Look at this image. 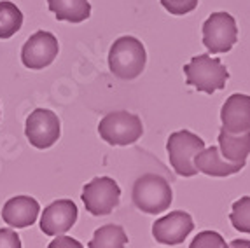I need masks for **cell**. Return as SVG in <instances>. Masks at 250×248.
Returning <instances> with one entry per match:
<instances>
[{"label":"cell","mask_w":250,"mask_h":248,"mask_svg":"<svg viewBox=\"0 0 250 248\" xmlns=\"http://www.w3.org/2000/svg\"><path fill=\"white\" fill-rule=\"evenodd\" d=\"M0 248H23L18 232L13 229H0Z\"/></svg>","instance_id":"7402d4cb"},{"label":"cell","mask_w":250,"mask_h":248,"mask_svg":"<svg viewBox=\"0 0 250 248\" xmlns=\"http://www.w3.org/2000/svg\"><path fill=\"white\" fill-rule=\"evenodd\" d=\"M47 7L58 21L83 23L91 16L89 0H47Z\"/></svg>","instance_id":"2e32d148"},{"label":"cell","mask_w":250,"mask_h":248,"mask_svg":"<svg viewBox=\"0 0 250 248\" xmlns=\"http://www.w3.org/2000/svg\"><path fill=\"white\" fill-rule=\"evenodd\" d=\"M222 129L233 135L250 131V96L234 93L226 100L221 110Z\"/></svg>","instance_id":"7c38bea8"},{"label":"cell","mask_w":250,"mask_h":248,"mask_svg":"<svg viewBox=\"0 0 250 248\" xmlns=\"http://www.w3.org/2000/svg\"><path fill=\"white\" fill-rule=\"evenodd\" d=\"M98 135L108 145L126 147L142 138L144 124L137 114H131L128 110H114L108 112L100 121Z\"/></svg>","instance_id":"5b68a950"},{"label":"cell","mask_w":250,"mask_h":248,"mask_svg":"<svg viewBox=\"0 0 250 248\" xmlns=\"http://www.w3.org/2000/svg\"><path fill=\"white\" fill-rule=\"evenodd\" d=\"M128 236L125 229L116 224H107L95 231L88 248H126Z\"/></svg>","instance_id":"e0dca14e"},{"label":"cell","mask_w":250,"mask_h":248,"mask_svg":"<svg viewBox=\"0 0 250 248\" xmlns=\"http://www.w3.org/2000/svg\"><path fill=\"white\" fill-rule=\"evenodd\" d=\"M228 247L229 248H250V240H233Z\"/></svg>","instance_id":"cb8c5ba5"},{"label":"cell","mask_w":250,"mask_h":248,"mask_svg":"<svg viewBox=\"0 0 250 248\" xmlns=\"http://www.w3.org/2000/svg\"><path fill=\"white\" fill-rule=\"evenodd\" d=\"M86 210L95 217H104L112 213L114 208L119 205L121 189L117 182L110 177H96L83 187L81 194Z\"/></svg>","instance_id":"8992f818"},{"label":"cell","mask_w":250,"mask_h":248,"mask_svg":"<svg viewBox=\"0 0 250 248\" xmlns=\"http://www.w3.org/2000/svg\"><path fill=\"white\" fill-rule=\"evenodd\" d=\"M194 166H196L198 171L208 175V177L224 178V177H229V175L238 173V171H242L245 163L228 161V159L222 157L219 147L212 145L208 149H203L194 157Z\"/></svg>","instance_id":"5bb4252c"},{"label":"cell","mask_w":250,"mask_h":248,"mask_svg":"<svg viewBox=\"0 0 250 248\" xmlns=\"http://www.w3.org/2000/svg\"><path fill=\"white\" fill-rule=\"evenodd\" d=\"M205 149L203 138H200L194 133L188 129L171 133L167 140V152L170 165L177 175L180 177H194L198 173L194 166V157Z\"/></svg>","instance_id":"277c9868"},{"label":"cell","mask_w":250,"mask_h":248,"mask_svg":"<svg viewBox=\"0 0 250 248\" xmlns=\"http://www.w3.org/2000/svg\"><path fill=\"white\" fill-rule=\"evenodd\" d=\"M0 116H2V114H0Z\"/></svg>","instance_id":"d4e9b609"},{"label":"cell","mask_w":250,"mask_h":248,"mask_svg":"<svg viewBox=\"0 0 250 248\" xmlns=\"http://www.w3.org/2000/svg\"><path fill=\"white\" fill-rule=\"evenodd\" d=\"M161 5L173 16H184V14L192 13L198 7L200 0H159Z\"/></svg>","instance_id":"44dd1931"},{"label":"cell","mask_w":250,"mask_h":248,"mask_svg":"<svg viewBox=\"0 0 250 248\" xmlns=\"http://www.w3.org/2000/svg\"><path fill=\"white\" fill-rule=\"evenodd\" d=\"M79 211L72 199H56L44 208L41 215V231L46 236H62L74 227Z\"/></svg>","instance_id":"8fae6325"},{"label":"cell","mask_w":250,"mask_h":248,"mask_svg":"<svg viewBox=\"0 0 250 248\" xmlns=\"http://www.w3.org/2000/svg\"><path fill=\"white\" fill-rule=\"evenodd\" d=\"M229 220L236 231L250 234V196H243L233 203Z\"/></svg>","instance_id":"d6986e66"},{"label":"cell","mask_w":250,"mask_h":248,"mask_svg":"<svg viewBox=\"0 0 250 248\" xmlns=\"http://www.w3.org/2000/svg\"><path fill=\"white\" fill-rule=\"evenodd\" d=\"M131 199L140 211L149 213V215H158L170 208L173 201V192L165 177L156 173H146L135 180Z\"/></svg>","instance_id":"3957f363"},{"label":"cell","mask_w":250,"mask_h":248,"mask_svg":"<svg viewBox=\"0 0 250 248\" xmlns=\"http://www.w3.org/2000/svg\"><path fill=\"white\" fill-rule=\"evenodd\" d=\"M23 26V13L16 4L2 0L0 2V41H7L16 35Z\"/></svg>","instance_id":"ac0fdd59"},{"label":"cell","mask_w":250,"mask_h":248,"mask_svg":"<svg viewBox=\"0 0 250 248\" xmlns=\"http://www.w3.org/2000/svg\"><path fill=\"white\" fill-rule=\"evenodd\" d=\"M60 53L58 39L51 32L39 30L28 41L23 44L21 49V62L30 70H42L49 66L56 60Z\"/></svg>","instance_id":"9c48e42d"},{"label":"cell","mask_w":250,"mask_h":248,"mask_svg":"<svg viewBox=\"0 0 250 248\" xmlns=\"http://www.w3.org/2000/svg\"><path fill=\"white\" fill-rule=\"evenodd\" d=\"M39 201L32 196H14L2 208V220L16 229H25L35 224L39 217Z\"/></svg>","instance_id":"4fadbf2b"},{"label":"cell","mask_w":250,"mask_h":248,"mask_svg":"<svg viewBox=\"0 0 250 248\" xmlns=\"http://www.w3.org/2000/svg\"><path fill=\"white\" fill-rule=\"evenodd\" d=\"M189 248H229L226 240L217 231H201L191 241Z\"/></svg>","instance_id":"ffe728a7"},{"label":"cell","mask_w":250,"mask_h":248,"mask_svg":"<svg viewBox=\"0 0 250 248\" xmlns=\"http://www.w3.org/2000/svg\"><path fill=\"white\" fill-rule=\"evenodd\" d=\"M219 150L222 157L231 163H247L250 154V131L233 135L221 128L219 131Z\"/></svg>","instance_id":"9a60e30c"},{"label":"cell","mask_w":250,"mask_h":248,"mask_svg":"<svg viewBox=\"0 0 250 248\" xmlns=\"http://www.w3.org/2000/svg\"><path fill=\"white\" fill-rule=\"evenodd\" d=\"M192 229H194L192 217L188 211L175 210L152 224V236L158 243L175 247V245L186 241V238L191 234Z\"/></svg>","instance_id":"30bf717a"},{"label":"cell","mask_w":250,"mask_h":248,"mask_svg":"<svg viewBox=\"0 0 250 248\" xmlns=\"http://www.w3.org/2000/svg\"><path fill=\"white\" fill-rule=\"evenodd\" d=\"M25 135L30 145H34L35 149L44 150L53 147L62 135L58 116L49 108H35L26 117Z\"/></svg>","instance_id":"ba28073f"},{"label":"cell","mask_w":250,"mask_h":248,"mask_svg":"<svg viewBox=\"0 0 250 248\" xmlns=\"http://www.w3.org/2000/svg\"><path fill=\"white\" fill-rule=\"evenodd\" d=\"M238 41L236 20L229 13H213L203 23V44L212 54L228 53Z\"/></svg>","instance_id":"52a82bcc"},{"label":"cell","mask_w":250,"mask_h":248,"mask_svg":"<svg viewBox=\"0 0 250 248\" xmlns=\"http://www.w3.org/2000/svg\"><path fill=\"white\" fill-rule=\"evenodd\" d=\"M147 63L146 47L137 37L125 35L114 41L108 51V68L117 79L133 81L142 74Z\"/></svg>","instance_id":"6da1fadb"},{"label":"cell","mask_w":250,"mask_h":248,"mask_svg":"<svg viewBox=\"0 0 250 248\" xmlns=\"http://www.w3.org/2000/svg\"><path fill=\"white\" fill-rule=\"evenodd\" d=\"M47 248H84V247L81 241L74 240V238H70V236L62 234V236H56V238L47 245Z\"/></svg>","instance_id":"603a6c76"},{"label":"cell","mask_w":250,"mask_h":248,"mask_svg":"<svg viewBox=\"0 0 250 248\" xmlns=\"http://www.w3.org/2000/svg\"><path fill=\"white\" fill-rule=\"evenodd\" d=\"M186 84L194 87L196 91L213 95L219 89H224L229 72L219 58H212L208 54L192 56L188 65H184Z\"/></svg>","instance_id":"7a4b0ae2"}]
</instances>
